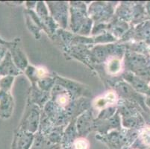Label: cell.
I'll list each match as a JSON object with an SVG mask.
<instances>
[{"mask_svg": "<svg viewBox=\"0 0 150 149\" xmlns=\"http://www.w3.org/2000/svg\"><path fill=\"white\" fill-rule=\"evenodd\" d=\"M89 143L85 139L80 138L74 142V149H88Z\"/></svg>", "mask_w": 150, "mask_h": 149, "instance_id": "obj_8", "label": "cell"}, {"mask_svg": "<svg viewBox=\"0 0 150 149\" xmlns=\"http://www.w3.org/2000/svg\"><path fill=\"white\" fill-rule=\"evenodd\" d=\"M0 50H2V49H1V47H0Z\"/></svg>", "mask_w": 150, "mask_h": 149, "instance_id": "obj_12", "label": "cell"}, {"mask_svg": "<svg viewBox=\"0 0 150 149\" xmlns=\"http://www.w3.org/2000/svg\"><path fill=\"white\" fill-rule=\"evenodd\" d=\"M65 149H71L70 148H65Z\"/></svg>", "mask_w": 150, "mask_h": 149, "instance_id": "obj_10", "label": "cell"}, {"mask_svg": "<svg viewBox=\"0 0 150 149\" xmlns=\"http://www.w3.org/2000/svg\"><path fill=\"white\" fill-rule=\"evenodd\" d=\"M32 138L27 134H22L17 136L13 143V149H29L31 147Z\"/></svg>", "mask_w": 150, "mask_h": 149, "instance_id": "obj_4", "label": "cell"}, {"mask_svg": "<svg viewBox=\"0 0 150 149\" xmlns=\"http://www.w3.org/2000/svg\"><path fill=\"white\" fill-rule=\"evenodd\" d=\"M17 73V69L13 64L12 57L7 53L5 58L0 62V76H10Z\"/></svg>", "mask_w": 150, "mask_h": 149, "instance_id": "obj_1", "label": "cell"}, {"mask_svg": "<svg viewBox=\"0 0 150 149\" xmlns=\"http://www.w3.org/2000/svg\"><path fill=\"white\" fill-rule=\"evenodd\" d=\"M147 149H150V147H149V148H147Z\"/></svg>", "mask_w": 150, "mask_h": 149, "instance_id": "obj_11", "label": "cell"}, {"mask_svg": "<svg viewBox=\"0 0 150 149\" xmlns=\"http://www.w3.org/2000/svg\"><path fill=\"white\" fill-rule=\"evenodd\" d=\"M117 98V95L114 92H108L103 96L96 98L94 105L96 108H104L108 105L115 103Z\"/></svg>", "mask_w": 150, "mask_h": 149, "instance_id": "obj_3", "label": "cell"}, {"mask_svg": "<svg viewBox=\"0 0 150 149\" xmlns=\"http://www.w3.org/2000/svg\"><path fill=\"white\" fill-rule=\"evenodd\" d=\"M11 98L7 92L0 90V117L7 118L9 117L11 107Z\"/></svg>", "mask_w": 150, "mask_h": 149, "instance_id": "obj_2", "label": "cell"}, {"mask_svg": "<svg viewBox=\"0 0 150 149\" xmlns=\"http://www.w3.org/2000/svg\"><path fill=\"white\" fill-rule=\"evenodd\" d=\"M5 44H7L6 42H5L3 39H2V38L0 37V45H5Z\"/></svg>", "mask_w": 150, "mask_h": 149, "instance_id": "obj_9", "label": "cell"}, {"mask_svg": "<svg viewBox=\"0 0 150 149\" xmlns=\"http://www.w3.org/2000/svg\"><path fill=\"white\" fill-rule=\"evenodd\" d=\"M13 78L11 76H5L2 79H0V90L7 92L11 87Z\"/></svg>", "mask_w": 150, "mask_h": 149, "instance_id": "obj_6", "label": "cell"}, {"mask_svg": "<svg viewBox=\"0 0 150 149\" xmlns=\"http://www.w3.org/2000/svg\"><path fill=\"white\" fill-rule=\"evenodd\" d=\"M140 138L145 145L150 147V127H147L142 131Z\"/></svg>", "mask_w": 150, "mask_h": 149, "instance_id": "obj_7", "label": "cell"}, {"mask_svg": "<svg viewBox=\"0 0 150 149\" xmlns=\"http://www.w3.org/2000/svg\"><path fill=\"white\" fill-rule=\"evenodd\" d=\"M108 71L110 74H117L120 71L121 69V63L117 58H112L108 62L107 65Z\"/></svg>", "mask_w": 150, "mask_h": 149, "instance_id": "obj_5", "label": "cell"}]
</instances>
